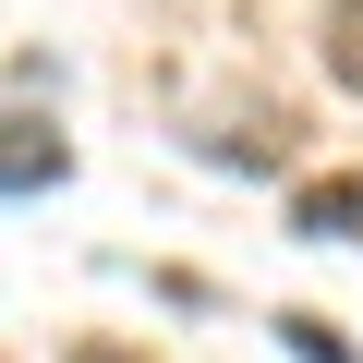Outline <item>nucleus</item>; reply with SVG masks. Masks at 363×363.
Instances as JSON below:
<instances>
[{
    "label": "nucleus",
    "mask_w": 363,
    "mask_h": 363,
    "mask_svg": "<svg viewBox=\"0 0 363 363\" xmlns=\"http://www.w3.org/2000/svg\"><path fill=\"white\" fill-rule=\"evenodd\" d=\"M279 339H291V351H303V363H363V351H351V339H339V327H315V315H279Z\"/></svg>",
    "instance_id": "5"
},
{
    "label": "nucleus",
    "mask_w": 363,
    "mask_h": 363,
    "mask_svg": "<svg viewBox=\"0 0 363 363\" xmlns=\"http://www.w3.org/2000/svg\"><path fill=\"white\" fill-rule=\"evenodd\" d=\"M327 73L363 97V0H327Z\"/></svg>",
    "instance_id": "3"
},
{
    "label": "nucleus",
    "mask_w": 363,
    "mask_h": 363,
    "mask_svg": "<svg viewBox=\"0 0 363 363\" xmlns=\"http://www.w3.org/2000/svg\"><path fill=\"white\" fill-rule=\"evenodd\" d=\"M61 363H157V351H145V339H73Z\"/></svg>",
    "instance_id": "6"
},
{
    "label": "nucleus",
    "mask_w": 363,
    "mask_h": 363,
    "mask_svg": "<svg viewBox=\"0 0 363 363\" xmlns=\"http://www.w3.org/2000/svg\"><path fill=\"white\" fill-rule=\"evenodd\" d=\"M37 182H61V133L49 121H13V194H37Z\"/></svg>",
    "instance_id": "4"
},
{
    "label": "nucleus",
    "mask_w": 363,
    "mask_h": 363,
    "mask_svg": "<svg viewBox=\"0 0 363 363\" xmlns=\"http://www.w3.org/2000/svg\"><path fill=\"white\" fill-rule=\"evenodd\" d=\"M194 145H206L218 169H279V157H291V121L255 109V121H218V133H194Z\"/></svg>",
    "instance_id": "2"
},
{
    "label": "nucleus",
    "mask_w": 363,
    "mask_h": 363,
    "mask_svg": "<svg viewBox=\"0 0 363 363\" xmlns=\"http://www.w3.org/2000/svg\"><path fill=\"white\" fill-rule=\"evenodd\" d=\"M291 230L303 242H363V169L351 182H303V194H291Z\"/></svg>",
    "instance_id": "1"
}]
</instances>
